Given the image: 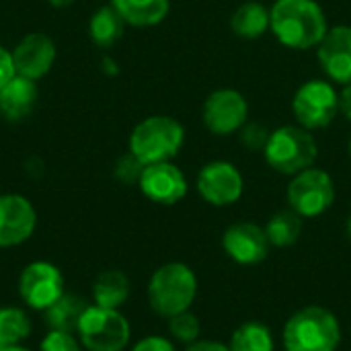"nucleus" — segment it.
Listing matches in <instances>:
<instances>
[{
    "instance_id": "obj_1",
    "label": "nucleus",
    "mask_w": 351,
    "mask_h": 351,
    "mask_svg": "<svg viewBox=\"0 0 351 351\" xmlns=\"http://www.w3.org/2000/svg\"><path fill=\"white\" fill-rule=\"evenodd\" d=\"M274 35L292 49H308L327 35V19L315 0H276L269 10Z\"/></svg>"
},
{
    "instance_id": "obj_2",
    "label": "nucleus",
    "mask_w": 351,
    "mask_h": 351,
    "mask_svg": "<svg viewBox=\"0 0 351 351\" xmlns=\"http://www.w3.org/2000/svg\"><path fill=\"white\" fill-rule=\"evenodd\" d=\"M341 341L337 317L323 306H306L284 327L286 351H335Z\"/></svg>"
},
{
    "instance_id": "obj_3",
    "label": "nucleus",
    "mask_w": 351,
    "mask_h": 351,
    "mask_svg": "<svg viewBox=\"0 0 351 351\" xmlns=\"http://www.w3.org/2000/svg\"><path fill=\"white\" fill-rule=\"evenodd\" d=\"M197 294V278L185 263H167L154 271L148 284V300L160 317L189 311Z\"/></svg>"
},
{
    "instance_id": "obj_4",
    "label": "nucleus",
    "mask_w": 351,
    "mask_h": 351,
    "mask_svg": "<svg viewBox=\"0 0 351 351\" xmlns=\"http://www.w3.org/2000/svg\"><path fill=\"white\" fill-rule=\"evenodd\" d=\"M185 132L181 123L167 115H154L140 121L130 136V152L142 165L169 162L183 146Z\"/></svg>"
},
{
    "instance_id": "obj_5",
    "label": "nucleus",
    "mask_w": 351,
    "mask_h": 351,
    "mask_svg": "<svg viewBox=\"0 0 351 351\" xmlns=\"http://www.w3.org/2000/svg\"><path fill=\"white\" fill-rule=\"evenodd\" d=\"M265 160L271 169L282 175H298L313 167L317 160L319 148L315 138L296 125H284L269 134V140L263 148Z\"/></svg>"
},
{
    "instance_id": "obj_6",
    "label": "nucleus",
    "mask_w": 351,
    "mask_h": 351,
    "mask_svg": "<svg viewBox=\"0 0 351 351\" xmlns=\"http://www.w3.org/2000/svg\"><path fill=\"white\" fill-rule=\"evenodd\" d=\"M80 341L90 351H121L130 341V323L117 308L88 306L78 323Z\"/></svg>"
},
{
    "instance_id": "obj_7",
    "label": "nucleus",
    "mask_w": 351,
    "mask_h": 351,
    "mask_svg": "<svg viewBox=\"0 0 351 351\" xmlns=\"http://www.w3.org/2000/svg\"><path fill=\"white\" fill-rule=\"evenodd\" d=\"M335 202V185L327 171L306 169L288 185V204L302 218H315L325 214Z\"/></svg>"
},
{
    "instance_id": "obj_8",
    "label": "nucleus",
    "mask_w": 351,
    "mask_h": 351,
    "mask_svg": "<svg viewBox=\"0 0 351 351\" xmlns=\"http://www.w3.org/2000/svg\"><path fill=\"white\" fill-rule=\"evenodd\" d=\"M292 109L304 130L327 128L339 111V95L325 80H308L296 90Z\"/></svg>"
},
{
    "instance_id": "obj_9",
    "label": "nucleus",
    "mask_w": 351,
    "mask_h": 351,
    "mask_svg": "<svg viewBox=\"0 0 351 351\" xmlns=\"http://www.w3.org/2000/svg\"><path fill=\"white\" fill-rule=\"evenodd\" d=\"M249 105L239 90H214L204 103V123L216 136H230L247 121Z\"/></svg>"
},
{
    "instance_id": "obj_10",
    "label": "nucleus",
    "mask_w": 351,
    "mask_h": 351,
    "mask_svg": "<svg viewBox=\"0 0 351 351\" xmlns=\"http://www.w3.org/2000/svg\"><path fill=\"white\" fill-rule=\"evenodd\" d=\"M19 292L25 304L37 311H45L64 294V278L56 265L35 261L23 269L19 280Z\"/></svg>"
},
{
    "instance_id": "obj_11",
    "label": "nucleus",
    "mask_w": 351,
    "mask_h": 351,
    "mask_svg": "<svg viewBox=\"0 0 351 351\" xmlns=\"http://www.w3.org/2000/svg\"><path fill=\"white\" fill-rule=\"evenodd\" d=\"M243 187L245 183L241 171L226 160L208 162L197 175V191L212 206L222 208L239 202L243 195Z\"/></svg>"
},
{
    "instance_id": "obj_12",
    "label": "nucleus",
    "mask_w": 351,
    "mask_h": 351,
    "mask_svg": "<svg viewBox=\"0 0 351 351\" xmlns=\"http://www.w3.org/2000/svg\"><path fill=\"white\" fill-rule=\"evenodd\" d=\"M222 247L232 261L241 265H257L269 253V239L265 228L253 222H237L226 228Z\"/></svg>"
},
{
    "instance_id": "obj_13",
    "label": "nucleus",
    "mask_w": 351,
    "mask_h": 351,
    "mask_svg": "<svg viewBox=\"0 0 351 351\" xmlns=\"http://www.w3.org/2000/svg\"><path fill=\"white\" fill-rule=\"evenodd\" d=\"M138 185L148 199L162 206H173L187 193V179L175 165H171V160L146 165Z\"/></svg>"
},
{
    "instance_id": "obj_14",
    "label": "nucleus",
    "mask_w": 351,
    "mask_h": 351,
    "mask_svg": "<svg viewBox=\"0 0 351 351\" xmlns=\"http://www.w3.org/2000/svg\"><path fill=\"white\" fill-rule=\"evenodd\" d=\"M37 214L23 195H0V247L25 243L35 230Z\"/></svg>"
},
{
    "instance_id": "obj_15",
    "label": "nucleus",
    "mask_w": 351,
    "mask_h": 351,
    "mask_svg": "<svg viewBox=\"0 0 351 351\" xmlns=\"http://www.w3.org/2000/svg\"><path fill=\"white\" fill-rule=\"evenodd\" d=\"M53 60H56V45L43 33H29L19 41V45L12 51L14 72L31 80H37L43 74H47L49 68L53 66Z\"/></svg>"
},
{
    "instance_id": "obj_16",
    "label": "nucleus",
    "mask_w": 351,
    "mask_h": 351,
    "mask_svg": "<svg viewBox=\"0 0 351 351\" xmlns=\"http://www.w3.org/2000/svg\"><path fill=\"white\" fill-rule=\"evenodd\" d=\"M319 62L333 82L351 84V27L339 25L319 43Z\"/></svg>"
},
{
    "instance_id": "obj_17",
    "label": "nucleus",
    "mask_w": 351,
    "mask_h": 351,
    "mask_svg": "<svg viewBox=\"0 0 351 351\" xmlns=\"http://www.w3.org/2000/svg\"><path fill=\"white\" fill-rule=\"evenodd\" d=\"M35 101H37V86L31 78L14 74L0 88V111L12 121L27 117Z\"/></svg>"
},
{
    "instance_id": "obj_18",
    "label": "nucleus",
    "mask_w": 351,
    "mask_h": 351,
    "mask_svg": "<svg viewBox=\"0 0 351 351\" xmlns=\"http://www.w3.org/2000/svg\"><path fill=\"white\" fill-rule=\"evenodd\" d=\"M119 16L136 27H150L160 23L171 6V0H111Z\"/></svg>"
},
{
    "instance_id": "obj_19",
    "label": "nucleus",
    "mask_w": 351,
    "mask_h": 351,
    "mask_svg": "<svg viewBox=\"0 0 351 351\" xmlns=\"http://www.w3.org/2000/svg\"><path fill=\"white\" fill-rule=\"evenodd\" d=\"M230 29L243 39H257L269 29V10L259 2H245L232 12Z\"/></svg>"
},
{
    "instance_id": "obj_20",
    "label": "nucleus",
    "mask_w": 351,
    "mask_h": 351,
    "mask_svg": "<svg viewBox=\"0 0 351 351\" xmlns=\"http://www.w3.org/2000/svg\"><path fill=\"white\" fill-rule=\"evenodd\" d=\"M86 308H88V304L82 298L62 294L49 308H45V321L51 327V331L72 333L78 329V323Z\"/></svg>"
},
{
    "instance_id": "obj_21",
    "label": "nucleus",
    "mask_w": 351,
    "mask_h": 351,
    "mask_svg": "<svg viewBox=\"0 0 351 351\" xmlns=\"http://www.w3.org/2000/svg\"><path fill=\"white\" fill-rule=\"evenodd\" d=\"M130 296V280L121 271H103L93 286V298L97 306L119 308Z\"/></svg>"
},
{
    "instance_id": "obj_22",
    "label": "nucleus",
    "mask_w": 351,
    "mask_h": 351,
    "mask_svg": "<svg viewBox=\"0 0 351 351\" xmlns=\"http://www.w3.org/2000/svg\"><path fill=\"white\" fill-rule=\"evenodd\" d=\"M265 234L269 239V245L290 247L302 234V216H298L294 210H282L269 218L265 226Z\"/></svg>"
},
{
    "instance_id": "obj_23",
    "label": "nucleus",
    "mask_w": 351,
    "mask_h": 351,
    "mask_svg": "<svg viewBox=\"0 0 351 351\" xmlns=\"http://www.w3.org/2000/svg\"><path fill=\"white\" fill-rule=\"evenodd\" d=\"M123 23L125 21L119 16V12L113 6H103L90 19V25H88L90 39L101 47H109L121 37Z\"/></svg>"
},
{
    "instance_id": "obj_24",
    "label": "nucleus",
    "mask_w": 351,
    "mask_h": 351,
    "mask_svg": "<svg viewBox=\"0 0 351 351\" xmlns=\"http://www.w3.org/2000/svg\"><path fill=\"white\" fill-rule=\"evenodd\" d=\"M228 348L230 351H274V337L263 323L249 321L232 333Z\"/></svg>"
},
{
    "instance_id": "obj_25",
    "label": "nucleus",
    "mask_w": 351,
    "mask_h": 351,
    "mask_svg": "<svg viewBox=\"0 0 351 351\" xmlns=\"http://www.w3.org/2000/svg\"><path fill=\"white\" fill-rule=\"evenodd\" d=\"M31 333V321L21 308H0V348L19 346Z\"/></svg>"
},
{
    "instance_id": "obj_26",
    "label": "nucleus",
    "mask_w": 351,
    "mask_h": 351,
    "mask_svg": "<svg viewBox=\"0 0 351 351\" xmlns=\"http://www.w3.org/2000/svg\"><path fill=\"white\" fill-rule=\"evenodd\" d=\"M169 331L177 341L191 346V343L197 341V337L202 333V325H199V319L193 313L185 311V313H179V315L169 319Z\"/></svg>"
},
{
    "instance_id": "obj_27",
    "label": "nucleus",
    "mask_w": 351,
    "mask_h": 351,
    "mask_svg": "<svg viewBox=\"0 0 351 351\" xmlns=\"http://www.w3.org/2000/svg\"><path fill=\"white\" fill-rule=\"evenodd\" d=\"M144 167H146V165H142V162L130 152V154H125V156L117 162L115 175H117L119 181H123V183H138L140 177H142Z\"/></svg>"
},
{
    "instance_id": "obj_28",
    "label": "nucleus",
    "mask_w": 351,
    "mask_h": 351,
    "mask_svg": "<svg viewBox=\"0 0 351 351\" xmlns=\"http://www.w3.org/2000/svg\"><path fill=\"white\" fill-rule=\"evenodd\" d=\"M41 351H80L78 341L66 331H51L41 341Z\"/></svg>"
},
{
    "instance_id": "obj_29",
    "label": "nucleus",
    "mask_w": 351,
    "mask_h": 351,
    "mask_svg": "<svg viewBox=\"0 0 351 351\" xmlns=\"http://www.w3.org/2000/svg\"><path fill=\"white\" fill-rule=\"evenodd\" d=\"M241 138L249 150H263L269 140V130L261 123H249V125H245Z\"/></svg>"
},
{
    "instance_id": "obj_30",
    "label": "nucleus",
    "mask_w": 351,
    "mask_h": 351,
    "mask_svg": "<svg viewBox=\"0 0 351 351\" xmlns=\"http://www.w3.org/2000/svg\"><path fill=\"white\" fill-rule=\"evenodd\" d=\"M132 351H175V346L165 337L152 335V337H146V339L138 341Z\"/></svg>"
},
{
    "instance_id": "obj_31",
    "label": "nucleus",
    "mask_w": 351,
    "mask_h": 351,
    "mask_svg": "<svg viewBox=\"0 0 351 351\" xmlns=\"http://www.w3.org/2000/svg\"><path fill=\"white\" fill-rule=\"evenodd\" d=\"M14 64H12V53L0 47V88L14 76Z\"/></svg>"
},
{
    "instance_id": "obj_32",
    "label": "nucleus",
    "mask_w": 351,
    "mask_h": 351,
    "mask_svg": "<svg viewBox=\"0 0 351 351\" xmlns=\"http://www.w3.org/2000/svg\"><path fill=\"white\" fill-rule=\"evenodd\" d=\"M185 351H230L228 346H222V343H218V341H195V343H191L189 348Z\"/></svg>"
},
{
    "instance_id": "obj_33",
    "label": "nucleus",
    "mask_w": 351,
    "mask_h": 351,
    "mask_svg": "<svg viewBox=\"0 0 351 351\" xmlns=\"http://www.w3.org/2000/svg\"><path fill=\"white\" fill-rule=\"evenodd\" d=\"M339 109L343 111V115L351 121V84H346L343 93L339 95Z\"/></svg>"
},
{
    "instance_id": "obj_34",
    "label": "nucleus",
    "mask_w": 351,
    "mask_h": 351,
    "mask_svg": "<svg viewBox=\"0 0 351 351\" xmlns=\"http://www.w3.org/2000/svg\"><path fill=\"white\" fill-rule=\"evenodd\" d=\"M74 0H49V4H53V6H58V8H64V6H70Z\"/></svg>"
},
{
    "instance_id": "obj_35",
    "label": "nucleus",
    "mask_w": 351,
    "mask_h": 351,
    "mask_svg": "<svg viewBox=\"0 0 351 351\" xmlns=\"http://www.w3.org/2000/svg\"><path fill=\"white\" fill-rule=\"evenodd\" d=\"M0 351H29V350L19 348V346H8V348H0Z\"/></svg>"
},
{
    "instance_id": "obj_36",
    "label": "nucleus",
    "mask_w": 351,
    "mask_h": 351,
    "mask_svg": "<svg viewBox=\"0 0 351 351\" xmlns=\"http://www.w3.org/2000/svg\"><path fill=\"white\" fill-rule=\"evenodd\" d=\"M348 232H350V239H351V218H350V222H348Z\"/></svg>"
},
{
    "instance_id": "obj_37",
    "label": "nucleus",
    "mask_w": 351,
    "mask_h": 351,
    "mask_svg": "<svg viewBox=\"0 0 351 351\" xmlns=\"http://www.w3.org/2000/svg\"><path fill=\"white\" fill-rule=\"evenodd\" d=\"M350 152H351V142H350Z\"/></svg>"
}]
</instances>
